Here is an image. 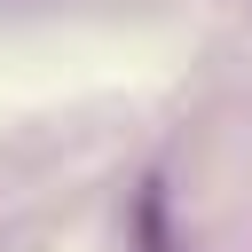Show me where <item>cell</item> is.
I'll list each match as a JSON object with an SVG mask.
<instances>
[{"instance_id": "obj_1", "label": "cell", "mask_w": 252, "mask_h": 252, "mask_svg": "<svg viewBox=\"0 0 252 252\" xmlns=\"http://www.w3.org/2000/svg\"><path fill=\"white\" fill-rule=\"evenodd\" d=\"M126 244H134V252H189V244H181V228H173V189H165V173H150V181L134 189Z\"/></svg>"}]
</instances>
